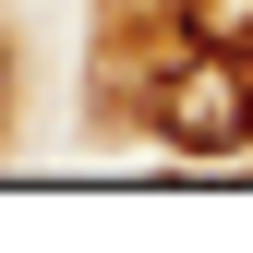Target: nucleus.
<instances>
[{
  "mask_svg": "<svg viewBox=\"0 0 253 253\" xmlns=\"http://www.w3.org/2000/svg\"><path fill=\"white\" fill-rule=\"evenodd\" d=\"M145 121H157V145H181V157H241L253 145V73L229 48H193V60H169V73L145 84Z\"/></svg>",
  "mask_w": 253,
  "mask_h": 253,
  "instance_id": "obj_1",
  "label": "nucleus"
},
{
  "mask_svg": "<svg viewBox=\"0 0 253 253\" xmlns=\"http://www.w3.org/2000/svg\"><path fill=\"white\" fill-rule=\"evenodd\" d=\"M181 37H193V48L253 60V0H181Z\"/></svg>",
  "mask_w": 253,
  "mask_h": 253,
  "instance_id": "obj_2",
  "label": "nucleus"
}]
</instances>
